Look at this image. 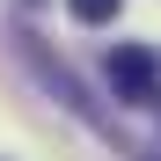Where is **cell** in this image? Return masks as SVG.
Segmentation results:
<instances>
[{"mask_svg": "<svg viewBox=\"0 0 161 161\" xmlns=\"http://www.w3.org/2000/svg\"><path fill=\"white\" fill-rule=\"evenodd\" d=\"M110 88H117V103H161V51L154 44H117L110 51Z\"/></svg>", "mask_w": 161, "mask_h": 161, "instance_id": "obj_1", "label": "cell"}, {"mask_svg": "<svg viewBox=\"0 0 161 161\" xmlns=\"http://www.w3.org/2000/svg\"><path fill=\"white\" fill-rule=\"evenodd\" d=\"M117 8H125V0H66V15L80 22V30H103V22H117Z\"/></svg>", "mask_w": 161, "mask_h": 161, "instance_id": "obj_2", "label": "cell"}, {"mask_svg": "<svg viewBox=\"0 0 161 161\" xmlns=\"http://www.w3.org/2000/svg\"><path fill=\"white\" fill-rule=\"evenodd\" d=\"M22 8H37V0H22Z\"/></svg>", "mask_w": 161, "mask_h": 161, "instance_id": "obj_3", "label": "cell"}]
</instances>
